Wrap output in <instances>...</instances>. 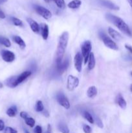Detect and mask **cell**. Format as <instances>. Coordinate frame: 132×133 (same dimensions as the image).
I'll list each match as a JSON object with an SVG mask.
<instances>
[{"mask_svg": "<svg viewBox=\"0 0 132 133\" xmlns=\"http://www.w3.org/2000/svg\"><path fill=\"white\" fill-rule=\"evenodd\" d=\"M17 112H18V109H17V107L16 106L11 107L6 110V114L9 117H11V118L15 117L16 116Z\"/></svg>", "mask_w": 132, "mask_h": 133, "instance_id": "cell-23", "label": "cell"}, {"mask_svg": "<svg viewBox=\"0 0 132 133\" xmlns=\"http://www.w3.org/2000/svg\"><path fill=\"white\" fill-rule=\"evenodd\" d=\"M27 22L29 24L30 27H31V30L33 31L35 33H38L40 32V25L37 23L36 22H35L34 19H32V18H27Z\"/></svg>", "mask_w": 132, "mask_h": 133, "instance_id": "cell-13", "label": "cell"}, {"mask_svg": "<svg viewBox=\"0 0 132 133\" xmlns=\"http://www.w3.org/2000/svg\"><path fill=\"white\" fill-rule=\"evenodd\" d=\"M94 118V122H96L97 125H98L100 128H103V123H102L101 119H100V118L97 116H94V118Z\"/></svg>", "mask_w": 132, "mask_h": 133, "instance_id": "cell-30", "label": "cell"}, {"mask_svg": "<svg viewBox=\"0 0 132 133\" xmlns=\"http://www.w3.org/2000/svg\"><path fill=\"white\" fill-rule=\"evenodd\" d=\"M35 109H36V111L38 112H41L44 110V106L43 104L42 101L38 100V101L36 102V107H35Z\"/></svg>", "mask_w": 132, "mask_h": 133, "instance_id": "cell-26", "label": "cell"}, {"mask_svg": "<svg viewBox=\"0 0 132 133\" xmlns=\"http://www.w3.org/2000/svg\"><path fill=\"white\" fill-rule=\"evenodd\" d=\"M44 1H45L46 3H49V2H50V0H44Z\"/></svg>", "mask_w": 132, "mask_h": 133, "instance_id": "cell-44", "label": "cell"}, {"mask_svg": "<svg viewBox=\"0 0 132 133\" xmlns=\"http://www.w3.org/2000/svg\"><path fill=\"white\" fill-rule=\"evenodd\" d=\"M131 76H132V71H131Z\"/></svg>", "mask_w": 132, "mask_h": 133, "instance_id": "cell-47", "label": "cell"}, {"mask_svg": "<svg viewBox=\"0 0 132 133\" xmlns=\"http://www.w3.org/2000/svg\"><path fill=\"white\" fill-rule=\"evenodd\" d=\"M69 61L68 58H66L64 61H62L59 64L56 65V70L59 74H62L69 67Z\"/></svg>", "mask_w": 132, "mask_h": 133, "instance_id": "cell-10", "label": "cell"}, {"mask_svg": "<svg viewBox=\"0 0 132 133\" xmlns=\"http://www.w3.org/2000/svg\"><path fill=\"white\" fill-rule=\"evenodd\" d=\"M127 1H128V2L129 3V5L131 6V7L132 8V0H127Z\"/></svg>", "mask_w": 132, "mask_h": 133, "instance_id": "cell-39", "label": "cell"}, {"mask_svg": "<svg viewBox=\"0 0 132 133\" xmlns=\"http://www.w3.org/2000/svg\"><path fill=\"white\" fill-rule=\"evenodd\" d=\"M82 62H83V57L80 52H78L76 53L74 58V64H75V69L77 70L78 72H80L82 69Z\"/></svg>", "mask_w": 132, "mask_h": 133, "instance_id": "cell-8", "label": "cell"}, {"mask_svg": "<svg viewBox=\"0 0 132 133\" xmlns=\"http://www.w3.org/2000/svg\"><path fill=\"white\" fill-rule=\"evenodd\" d=\"M40 30L41 31V36L44 40H47L49 37V26L46 23H41L40 25Z\"/></svg>", "mask_w": 132, "mask_h": 133, "instance_id": "cell-11", "label": "cell"}, {"mask_svg": "<svg viewBox=\"0 0 132 133\" xmlns=\"http://www.w3.org/2000/svg\"><path fill=\"white\" fill-rule=\"evenodd\" d=\"M16 79L17 76H13L9 78V79L6 81V85L7 86V87H10V88H14V87H17Z\"/></svg>", "mask_w": 132, "mask_h": 133, "instance_id": "cell-20", "label": "cell"}, {"mask_svg": "<svg viewBox=\"0 0 132 133\" xmlns=\"http://www.w3.org/2000/svg\"><path fill=\"white\" fill-rule=\"evenodd\" d=\"M108 33L111 36V38L116 41H120L122 39V35L118 31H116V30L111 28V27L108 28Z\"/></svg>", "mask_w": 132, "mask_h": 133, "instance_id": "cell-14", "label": "cell"}, {"mask_svg": "<svg viewBox=\"0 0 132 133\" xmlns=\"http://www.w3.org/2000/svg\"><path fill=\"white\" fill-rule=\"evenodd\" d=\"M3 87V84L1 83H0V88H2Z\"/></svg>", "mask_w": 132, "mask_h": 133, "instance_id": "cell-42", "label": "cell"}, {"mask_svg": "<svg viewBox=\"0 0 132 133\" xmlns=\"http://www.w3.org/2000/svg\"><path fill=\"white\" fill-rule=\"evenodd\" d=\"M99 1L102 6H105L106 8H108L109 9H111V10H117L119 9V7L117 5H116L113 3L109 1H107V0H100Z\"/></svg>", "mask_w": 132, "mask_h": 133, "instance_id": "cell-15", "label": "cell"}, {"mask_svg": "<svg viewBox=\"0 0 132 133\" xmlns=\"http://www.w3.org/2000/svg\"><path fill=\"white\" fill-rule=\"evenodd\" d=\"M6 1H7V0H0V4L4 3L6 2Z\"/></svg>", "mask_w": 132, "mask_h": 133, "instance_id": "cell-40", "label": "cell"}, {"mask_svg": "<svg viewBox=\"0 0 132 133\" xmlns=\"http://www.w3.org/2000/svg\"><path fill=\"white\" fill-rule=\"evenodd\" d=\"M115 101H116V103L120 107L121 109H125L127 107V103L126 101V100L124 99V97L122 96L121 94H119L116 96V99H115Z\"/></svg>", "mask_w": 132, "mask_h": 133, "instance_id": "cell-16", "label": "cell"}, {"mask_svg": "<svg viewBox=\"0 0 132 133\" xmlns=\"http://www.w3.org/2000/svg\"><path fill=\"white\" fill-rule=\"evenodd\" d=\"M82 5V1L80 0H72L71 2H69L67 5L69 8L72 9H76L80 7Z\"/></svg>", "mask_w": 132, "mask_h": 133, "instance_id": "cell-21", "label": "cell"}, {"mask_svg": "<svg viewBox=\"0 0 132 133\" xmlns=\"http://www.w3.org/2000/svg\"><path fill=\"white\" fill-rule=\"evenodd\" d=\"M83 131L85 133H91L92 132V129L91 127H90L89 125L86 124H84L83 125Z\"/></svg>", "mask_w": 132, "mask_h": 133, "instance_id": "cell-31", "label": "cell"}, {"mask_svg": "<svg viewBox=\"0 0 132 133\" xmlns=\"http://www.w3.org/2000/svg\"><path fill=\"white\" fill-rule=\"evenodd\" d=\"M82 115H83V116H84V118H85V119H86V120L89 123H91V124H93V123H94V118H93V116H92L91 114L89 112L84 111L83 112Z\"/></svg>", "mask_w": 132, "mask_h": 133, "instance_id": "cell-24", "label": "cell"}, {"mask_svg": "<svg viewBox=\"0 0 132 133\" xmlns=\"http://www.w3.org/2000/svg\"><path fill=\"white\" fill-rule=\"evenodd\" d=\"M88 69L89 70H92L94 69V66L96 64L95 61V57H94L93 53H91L89 56V58H88Z\"/></svg>", "mask_w": 132, "mask_h": 133, "instance_id": "cell-17", "label": "cell"}, {"mask_svg": "<svg viewBox=\"0 0 132 133\" xmlns=\"http://www.w3.org/2000/svg\"><path fill=\"white\" fill-rule=\"evenodd\" d=\"M11 20L13 24L16 26H18V27H23V22L21 19H18L17 18H14V17H12L11 18Z\"/></svg>", "mask_w": 132, "mask_h": 133, "instance_id": "cell-28", "label": "cell"}, {"mask_svg": "<svg viewBox=\"0 0 132 133\" xmlns=\"http://www.w3.org/2000/svg\"><path fill=\"white\" fill-rule=\"evenodd\" d=\"M58 129L60 132L62 133H69V129L67 125L63 122H61L58 124Z\"/></svg>", "mask_w": 132, "mask_h": 133, "instance_id": "cell-22", "label": "cell"}, {"mask_svg": "<svg viewBox=\"0 0 132 133\" xmlns=\"http://www.w3.org/2000/svg\"><path fill=\"white\" fill-rule=\"evenodd\" d=\"M34 133H42V128L40 125L36 126L34 130Z\"/></svg>", "mask_w": 132, "mask_h": 133, "instance_id": "cell-33", "label": "cell"}, {"mask_svg": "<svg viewBox=\"0 0 132 133\" xmlns=\"http://www.w3.org/2000/svg\"><path fill=\"white\" fill-rule=\"evenodd\" d=\"M98 93V90L96 87L94 86H91L88 88L87 91V96L89 98H94L96 97Z\"/></svg>", "mask_w": 132, "mask_h": 133, "instance_id": "cell-19", "label": "cell"}, {"mask_svg": "<svg viewBox=\"0 0 132 133\" xmlns=\"http://www.w3.org/2000/svg\"><path fill=\"white\" fill-rule=\"evenodd\" d=\"M0 18H1V19H4V18H5V14H4L3 12L1 10H0Z\"/></svg>", "mask_w": 132, "mask_h": 133, "instance_id": "cell-37", "label": "cell"}, {"mask_svg": "<svg viewBox=\"0 0 132 133\" xmlns=\"http://www.w3.org/2000/svg\"><path fill=\"white\" fill-rule=\"evenodd\" d=\"M125 48L131 53L132 54V46H131L130 45H128V44H125Z\"/></svg>", "mask_w": 132, "mask_h": 133, "instance_id": "cell-35", "label": "cell"}, {"mask_svg": "<svg viewBox=\"0 0 132 133\" xmlns=\"http://www.w3.org/2000/svg\"><path fill=\"white\" fill-rule=\"evenodd\" d=\"M35 10L36 12L42 16L44 19H49L52 17V13L49 10H48L46 8L43 7V6H40V5H34V6Z\"/></svg>", "mask_w": 132, "mask_h": 133, "instance_id": "cell-5", "label": "cell"}, {"mask_svg": "<svg viewBox=\"0 0 132 133\" xmlns=\"http://www.w3.org/2000/svg\"><path fill=\"white\" fill-rule=\"evenodd\" d=\"M99 36L100 37V38L102 39L103 43L107 48L115 51H117L118 49H119V47H118L117 44H116V43L109 37V36H107L104 32H100Z\"/></svg>", "mask_w": 132, "mask_h": 133, "instance_id": "cell-4", "label": "cell"}, {"mask_svg": "<svg viewBox=\"0 0 132 133\" xmlns=\"http://www.w3.org/2000/svg\"><path fill=\"white\" fill-rule=\"evenodd\" d=\"M0 44L5 45L6 48H9L11 46V43H10V40L6 38L3 37V36H0Z\"/></svg>", "mask_w": 132, "mask_h": 133, "instance_id": "cell-25", "label": "cell"}, {"mask_svg": "<svg viewBox=\"0 0 132 133\" xmlns=\"http://www.w3.org/2000/svg\"><path fill=\"white\" fill-rule=\"evenodd\" d=\"M25 133H29L27 131H25Z\"/></svg>", "mask_w": 132, "mask_h": 133, "instance_id": "cell-45", "label": "cell"}, {"mask_svg": "<svg viewBox=\"0 0 132 133\" xmlns=\"http://www.w3.org/2000/svg\"><path fill=\"white\" fill-rule=\"evenodd\" d=\"M31 75H32V71H25L22 72L19 75L17 76V79H16L17 86H18V84H21V83L22 82L24 81L25 80H26V79H27L28 77H29Z\"/></svg>", "mask_w": 132, "mask_h": 133, "instance_id": "cell-12", "label": "cell"}, {"mask_svg": "<svg viewBox=\"0 0 132 133\" xmlns=\"http://www.w3.org/2000/svg\"><path fill=\"white\" fill-rule=\"evenodd\" d=\"M13 40L15 43H16L19 46V48L21 49H24L26 48V44L24 42V40L19 36H14L12 38Z\"/></svg>", "mask_w": 132, "mask_h": 133, "instance_id": "cell-18", "label": "cell"}, {"mask_svg": "<svg viewBox=\"0 0 132 133\" xmlns=\"http://www.w3.org/2000/svg\"><path fill=\"white\" fill-rule=\"evenodd\" d=\"M4 133H18V131L12 128V127H7L5 128Z\"/></svg>", "mask_w": 132, "mask_h": 133, "instance_id": "cell-32", "label": "cell"}, {"mask_svg": "<svg viewBox=\"0 0 132 133\" xmlns=\"http://www.w3.org/2000/svg\"><path fill=\"white\" fill-rule=\"evenodd\" d=\"M45 133H51V132H48V131H47V132H45Z\"/></svg>", "mask_w": 132, "mask_h": 133, "instance_id": "cell-46", "label": "cell"}, {"mask_svg": "<svg viewBox=\"0 0 132 133\" xmlns=\"http://www.w3.org/2000/svg\"><path fill=\"white\" fill-rule=\"evenodd\" d=\"M4 129H5V123L3 121L0 119V131H2Z\"/></svg>", "mask_w": 132, "mask_h": 133, "instance_id": "cell-36", "label": "cell"}, {"mask_svg": "<svg viewBox=\"0 0 132 133\" xmlns=\"http://www.w3.org/2000/svg\"><path fill=\"white\" fill-rule=\"evenodd\" d=\"M56 100L59 105L63 107L65 109H69L70 108V103L68 99L65 96L63 93H58L56 95Z\"/></svg>", "mask_w": 132, "mask_h": 133, "instance_id": "cell-7", "label": "cell"}, {"mask_svg": "<svg viewBox=\"0 0 132 133\" xmlns=\"http://www.w3.org/2000/svg\"><path fill=\"white\" fill-rule=\"evenodd\" d=\"M79 85V79L74 75H69L67 80V88L69 91H72Z\"/></svg>", "mask_w": 132, "mask_h": 133, "instance_id": "cell-6", "label": "cell"}, {"mask_svg": "<svg viewBox=\"0 0 132 133\" xmlns=\"http://www.w3.org/2000/svg\"><path fill=\"white\" fill-rule=\"evenodd\" d=\"M47 131L48 132H50V125H48V127H47Z\"/></svg>", "mask_w": 132, "mask_h": 133, "instance_id": "cell-41", "label": "cell"}, {"mask_svg": "<svg viewBox=\"0 0 132 133\" xmlns=\"http://www.w3.org/2000/svg\"><path fill=\"white\" fill-rule=\"evenodd\" d=\"M92 49V45L91 42L89 40H85L82 44L81 45V51L82 55L84 60V64H86L87 62L88 61L89 56L90 53H91Z\"/></svg>", "mask_w": 132, "mask_h": 133, "instance_id": "cell-3", "label": "cell"}, {"mask_svg": "<svg viewBox=\"0 0 132 133\" xmlns=\"http://www.w3.org/2000/svg\"><path fill=\"white\" fill-rule=\"evenodd\" d=\"M106 18L109 22L113 23L115 27H117L123 33H124L125 35H128L129 36H132L131 31L129 26L128 25V24L122 18L111 14H106Z\"/></svg>", "mask_w": 132, "mask_h": 133, "instance_id": "cell-2", "label": "cell"}, {"mask_svg": "<svg viewBox=\"0 0 132 133\" xmlns=\"http://www.w3.org/2000/svg\"><path fill=\"white\" fill-rule=\"evenodd\" d=\"M3 60L6 62H12L15 60V54L9 50H3L1 53Z\"/></svg>", "mask_w": 132, "mask_h": 133, "instance_id": "cell-9", "label": "cell"}, {"mask_svg": "<svg viewBox=\"0 0 132 133\" xmlns=\"http://www.w3.org/2000/svg\"><path fill=\"white\" fill-rule=\"evenodd\" d=\"M43 116H45V117H49V112H48L47 110H45V111L43 112Z\"/></svg>", "mask_w": 132, "mask_h": 133, "instance_id": "cell-38", "label": "cell"}, {"mask_svg": "<svg viewBox=\"0 0 132 133\" xmlns=\"http://www.w3.org/2000/svg\"><path fill=\"white\" fill-rule=\"evenodd\" d=\"M56 6L61 9H64L65 8V3L64 0H53Z\"/></svg>", "mask_w": 132, "mask_h": 133, "instance_id": "cell-29", "label": "cell"}, {"mask_svg": "<svg viewBox=\"0 0 132 133\" xmlns=\"http://www.w3.org/2000/svg\"><path fill=\"white\" fill-rule=\"evenodd\" d=\"M19 115H20V117L21 118H22L23 119H26V118L28 117V114H27L26 112L25 111H21L20 112V114H19Z\"/></svg>", "mask_w": 132, "mask_h": 133, "instance_id": "cell-34", "label": "cell"}, {"mask_svg": "<svg viewBox=\"0 0 132 133\" xmlns=\"http://www.w3.org/2000/svg\"><path fill=\"white\" fill-rule=\"evenodd\" d=\"M25 123L30 127H33L35 125V120L34 118H31V117H27L26 119H25Z\"/></svg>", "mask_w": 132, "mask_h": 133, "instance_id": "cell-27", "label": "cell"}, {"mask_svg": "<svg viewBox=\"0 0 132 133\" xmlns=\"http://www.w3.org/2000/svg\"><path fill=\"white\" fill-rule=\"evenodd\" d=\"M130 91L131 92V93H132V84L130 85Z\"/></svg>", "mask_w": 132, "mask_h": 133, "instance_id": "cell-43", "label": "cell"}, {"mask_svg": "<svg viewBox=\"0 0 132 133\" xmlns=\"http://www.w3.org/2000/svg\"><path fill=\"white\" fill-rule=\"evenodd\" d=\"M69 40V33L67 31H64L60 35L58 40V47L56 49V64L58 65L63 61V57L65 52L66 48Z\"/></svg>", "mask_w": 132, "mask_h": 133, "instance_id": "cell-1", "label": "cell"}]
</instances>
